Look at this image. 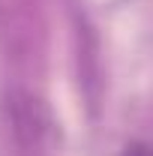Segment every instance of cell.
Returning <instances> with one entry per match:
<instances>
[{
  "mask_svg": "<svg viewBox=\"0 0 153 156\" xmlns=\"http://www.w3.org/2000/svg\"><path fill=\"white\" fill-rule=\"evenodd\" d=\"M126 156H147V150H144V144H135V147H132Z\"/></svg>",
  "mask_w": 153,
  "mask_h": 156,
  "instance_id": "1",
  "label": "cell"
}]
</instances>
